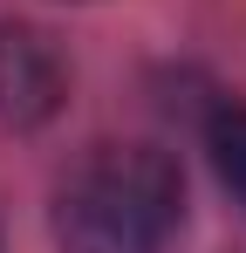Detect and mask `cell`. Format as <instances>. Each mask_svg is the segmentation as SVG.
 <instances>
[{
	"label": "cell",
	"mask_w": 246,
	"mask_h": 253,
	"mask_svg": "<svg viewBox=\"0 0 246 253\" xmlns=\"http://www.w3.org/2000/svg\"><path fill=\"white\" fill-rule=\"evenodd\" d=\"M178 226H185V178L151 144L89 151L55 199L62 253H164Z\"/></svg>",
	"instance_id": "cell-1"
},
{
	"label": "cell",
	"mask_w": 246,
	"mask_h": 253,
	"mask_svg": "<svg viewBox=\"0 0 246 253\" xmlns=\"http://www.w3.org/2000/svg\"><path fill=\"white\" fill-rule=\"evenodd\" d=\"M62 103V55L35 28H0V124L28 130Z\"/></svg>",
	"instance_id": "cell-2"
},
{
	"label": "cell",
	"mask_w": 246,
	"mask_h": 253,
	"mask_svg": "<svg viewBox=\"0 0 246 253\" xmlns=\"http://www.w3.org/2000/svg\"><path fill=\"white\" fill-rule=\"evenodd\" d=\"M212 165H219V185L246 206V110L212 117Z\"/></svg>",
	"instance_id": "cell-3"
}]
</instances>
